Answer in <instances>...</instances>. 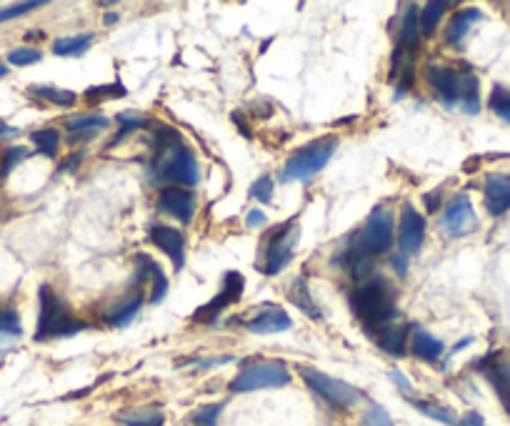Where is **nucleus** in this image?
<instances>
[{
	"mask_svg": "<svg viewBox=\"0 0 510 426\" xmlns=\"http://www.w3.org/2000/svg\"><path fill=\"white\" fill-rule=\"evenodd\" d=\"M353 314L358 316L368 331H383L398 319V306H395V294L385 279H373L363 284L358 291H353Z\"/></svg>",
	"mask_w": 510,
	"mask_h": 426,
	"instance_id": "1",
	"label": "nucleus"
},
{
	"mask_svg": "<svg viewBox=\"0 0 510 426\" xmlns=\"http://www.w3.org/2000/svg\"><path fill=\"white\" fill-rule=\"evenodd\" d=\"M428 83L445 108H463L468 116L480 111V83L473 73H458L445 66H430Z\"/></svg>",
	"mask_w": 510,
	"mask_h": 426,
	"instance_id": "2",
	"label": "nucleus"
},
{
	"mask_svg": "<svg viewBox=\"0 0 510 426\" xmlns=\"http://www.w3.org/2000/svg\"><path fill=\"white\" fill-rule=\"evenodd\" d=\"M88 324L70 316L68 306L63 304L58 294L50 286H40V316L35 339H48V336H75L78 331H85Z\"/></svg>",
	"mask_w": 510,
	"mask_h": 426,
	"instance_id": "3",
	"label": "nucleus"
},
{
	"mask_svg": "<svg viewBox=\"0 0 510 426\" xmlns=\"http://www.w3.org/2000/svg\"><path fill=\"white\" fill-rule=\"evenodd\" d=\"M335 148H338V141H335V138H318V141L308 143L305 148L293 153L288 161H285L283 173H280V181H313V178L328 166Z\"/></svg>",
	"mask_w": 510,
	"mask_h": 426,
	"instance_id": "4",
	"label": "nucleus"
},
{
	"mask_svg": "<svg viewBox=\"0 0 510 426\" xmlns=\"http://www.w3.org/2000/svg\"><path fill=\"white\" fill-rule=\"evenodd\" d=\"M395 238V226H393V211L385 206H378L375 211L365 218V224L360 226V231L353 236V248L365 259L385 254L393 246Z\"/></svg>",
	"mask_w": 510,
	"mask_h": 426,
	"instance_id": "5",
	"label": "nucleus"
},
{
	"mask_svg": "<svg viewBox=\"0 0 510 426\" xmlns=\"http://www.w3.org/2000/svg\"><path fill=\"white\" fill-rule=\"evenodd\" d=\"M290 384V371L280 361H258V364L245 366L233 381L230 391L233 394H248L260 389H280Z\"/></svg>",
	"mask_w": 510,
	"mask_h": 426,
	"instance_id": "6",
	"label": "nucleus"
},
{
	"mask_svg": "<svg viewBox=\"0 0 510 426\" xmlns=\"http://www.w3.org/2000/svg\"><path fill=\"white\" fill-rule=\"evenodd\" d=\"M300 376L308 384L310 391H315L328 404L340 406V409H350V406H355L360 401V391L355 386H350L348 381L333 379V376L323 374L318 369H308V366L300 369Z\"/></svg>",
	"mask_w": 510,
	"mask_h": 426,
	"instance_id": "7",
	"label": "nucleus"
},
{
	"mask_svg": "<svg viewBox=\"0 0 510 426\" xmlns=\"http://www.w3.org/2000/svg\"><path fill=\"white\" fill-rule=\"evenodd\" d=\"M238 324L250 331V334H260V336H268V334H280V331H288L293 321H290V316L275 304H260L255 309H250L245 311L243 319H238Z\"/></svg>",
	"mask_w": 510,
	"mask_h": 426,
	"instance_id": "8",
	"label": "nucleus"
},
{
	"mask_svg": "<svg viewBox=\"0 0 510 426\" xmlns=\"http://www.w3.org/2000/svg\"><path fill=\"white\" fill-rule=\"evenodd\" d=\"M295 246H298V226L290 221L270 238L268 251H265V266H263L265 276L280 274L290 264Z\"/></svg>",
	"mask_w": 510,
	"mask_h": 426,
	"instance_id": "9",
	"label": "nucleus"
},
{
	"mask_svg": "<svg viewBox=\"0 0 510 426\" xmlns=\"http://www.w3.org/2000/svg\"><path fill=\"white\" fill-rule=\"evenodd\" d=\"M475 226H478L475 208H473L468 196L460 193V196H455V198L445 206V211H443V228H445L448 236H453V238H463V236L473 234Z\"/></svg>",
	"mask_w": 510,
	"mask_h": 426,
	"instance_id": "10",
	"label": "nucleus"
},
{
	"mask_svg": "<svg viewBox=\"0 0 510 426\" xmlns=\"http://www.w3.org/2000/svg\"><path fill=\"white\" fill-rule=\"evenodd\" d=\"M423 241H425V218H423V213L415 211L413 203H405L403 211H400L398 254L410 259L423 246Z\"/></svg>",
	"mask_w": 510,
	"mask_h": 426,
	"instance_id": "11",
	"label": "nucleus"
},
{
	"mask_svg": "<svg viewBox=\"0 0 510 426\" xmlns=\"http://www.w3.org/2000/svg\"><path fill=\"white\" fill-rule=\"evenodd\" d=\"M243 289H245V279H243L238 271H228V274H225V281H223V289H220V294L215 296L213 301H208L205 306H200L198 311L193 314V319H195V321H213L223 309L238 304L240 296H243Z\"/></svg>",
	"mask_w": 510,
	"mask_h": 426,
	"instance_id": "12",
	"label": "nucleus"
},
{
	"mask_svg": "<svg viewBox=\"0 0 510 426\" xmlns=\"http://www.w3.org/2000/svg\"><path fill=\"white\" fill-rule=\"evenodd\" d=\"M158 208L165 216H173L180 224H190L193 216H195V193L188 188H175L170 186L165 191L160 193Z\"/></svg>",
	"mask_w": 510,
	"mask_h": 426,
	"instance_id": "13",
	"label": "nucleus"
},
{
	"mask_svg": "<svg viewBox=\"0 0 510 426\" xmlns=\"http://www.w3.org/2000/svg\"><path fill=\"white\" fill-rule=\"evenodd\" d=\"M475 369L485 374V379L493 384L495 394L500 396V401L510 414V366L505 361H500V351H490L485 359H480Z\"/></svg>",
	"mask_w": 510,
	"mask_h": 426,
	"instance_id": "14",
	"label": "nucleus"
},
{
	"mask_svg": "<svg viewBox=\"0 0 510 426\" xmlns=\"http://www.w3.org/2000/svg\"><path fill=\"white\" fill-rule=\"evenodd\" d=\"M148 241L155 244V248H160L163 254L168 256L175 269H183V261H185V238H183L178 228L155 224L148 231Z\"/></svg>",
	"mask_w": 510,
	"mask_h": 426,
	"instance_id": "15",
	"label": "nucleus"
},
{
	"mask_svg": "<svg viewBox=\"0 0 510 426\" xmlns=\"http://www.w3.org/2000/svg\"><path fill=\"white\" fill-rule=\"evenodd\" d=\"M483 201L490 216L510 211V173H490L483 186Z\"/></svg>",
	"mask_w": 510,
	"mask_h": 426,
	"instance_id": "16",
	"label": "nucleus"
},
{
	"mask_svg": "<svg viewBox=\"0 0 510 426\" xmlns=\"http://www.w3.org/2000/svg\"><path fill=\"white\" fill-rule=\"evenodd\" d=\"M378 346L390 356H405V341H408V326L405 324H390L383 331L375 334Z\"/></svg>",
	"mask_w": 510,
	"mask_h": 426,
	"instance_id": "17",
	"label": "nucleus"
},
{
	"mask_svg": "<svg viewBox=\"0 0 510 426\" xmlns=\"http://www.w3.org/2000/svg\"><path fill=\"white\" fill-rule=\"evenodd\" d=\"M483 18V13L478 8H465V11H458L453 15V21H450L448 31H445V38H448L450 46H460L463 38L468 36L470 25L473 23H478Z\"/></svg>",
	"mask_w": 510,
	"mask_h": 426,
	"instance_id": "18",
	"label": "nucleus"
},
{
	"mask_svg": "<svg viewBox=\"0 0 510 426\" xmlns=\"http://www.w3.org/2000/svg\"><path fill=\"white\" fill-rule=\"evenodd\" d=\"M410 349H413V354L418 356V359L430 361V364H435L440 356H443V344H440L435 336L423 331V329H415V334L410 339Z\"/></svg>",
	"mask_w": 510,
	"mask_h": 426,
	"instance_id": "19",
	"label": "nucleus"
},
{
	"mask_svg": "<svg viewBox=\"0 0 510 426\" xmlns=\"http://www.w3.org/2000/svg\"><path fill=\"white\" fill-rule=\"evenodd\" d=\"M95 41L93 33H80V36H70V38H58L53 43V53L60 58H78L90 51V46Z\"/></svg>",
	"mask_w": 510,
	"mask_h": 426,
	"instance_id": "20",
	"label": "nucleus"
},
{
	"mask_svg": "<svg viewBox=\"0 0 510 426\" xmlns=\"http://www.w3.org/2000/svg\"><path fill=\"white\" fill-rule=\"evenodd\" d=\"M110 121L105 116H100V113H88V116H78V118H70L68 121V128L73 131V141H80V138H90L95 131H103V128H108Z\"/></svg>",
	"mask_w": 510,
	"mask_h": 426,
	"instance_id": "21",
	"label": "nucleus"
},
{
	"mask_svg": "<svg viewBox=\"0 0 510 426\" xmlns=\"http://www.w3.org/2000/svg\"><path fill=\"white\" fill-rule=\"evenodd\" d=\"M138 264L145 269L150 284H153V296H150V301H153V304H160V301L165 299V294H168V279H165L163 269H160V266L155 264L150 256L138 254Z\"/></svg>",
	"mask_w": 510,
	"mask_h": 426,
	"instance_id": "22",
	"label": "nucleus"
},
{
	"mask_svg": "<svg viewBox=\"0 0 510 426\" xmlns=\"http://www.w3.org/2000/svg\"><path fill=\"white\" fill-rule=\"evenodd\" d=\"M290 301L298 306L300 311L310 319H320V309L318 304H313V296H310L308 281L305 279H295V284L290 286Z\"/></svg>",
	"mask_w": 510,
	"mask_h": 426,
	"instance_id": "23",
	"label": "nucleus"
},
{
	"mask_svg": "<svg viewBox=\"0 0 510 426\" xmlns=\"http://www.w3.org/2000/svg\"><path fill=\"white\" fill-rule=\"evenodd\" d=\"M418 38H420V15L418 8H410L403 18V25H400V48L405 51H415L418 48Z\"/></svg>",
	"mask_w": 510,
	"mask_h": 426,
	"instance_id": "24",
	"label": "nucleus"
},
{
	"mask_svg": "<svg viewBox=\"0 0 510 426\" xmlns=\"http://www.w3.org/2000/svg\"><path fill=\"white\" fill-rule=\"evenodd\" d=\"M30 93L43 98V101L53 103V106H60V108H70V106H75V101H78L75 93L65 91V88H55V86H33Z\"/></svg>",
	"mask_w": 510,
	"mask_h": 426,
	"instance_id": "25",
	"label": "nucleus"
},
{
	"mask_svg": "<svg viewBox=\"0 0 510 426\" xmlns=\"http://www.w3.org/2000/svg\"><path fill=\"white\" fill-rule=\"evenodd\" d=\"M445 11H448V3H443V0H438V3H435V0L425 3V5H423V13H420V36H433Z\"/></svg>",
	"mask_w": 510,
	"mask_h": 426,
	"instance_id": "26",
	"label": "nucleus"
},
{
	"mask_svg": "<svg viewBox=\"0 0 510 426\" xmlns=\"http://www.w3.org/2000/svg\"><path fill=\"white\" fill-rule=\"evenodd\" d=\"M118 421L123 426H163L165 424V416L158 409H138V411L120 414Z\"/></svg>",
	"mask_w": 510,
	"mask_h": 426,
	"instance_id": "27",
	"label": "nucleus"
},
{
	"mask_svg": "<svg viewBox=\"0 0 510 426\" xmlns=\"http://www.w3.org/2000/svg\"><path fill=\"white\" fill-rule=\"evenodd\" d=\"M410 404L415 406L418 411H423L425 416H430V419L440 421V424H448V426L458 424V416L453 414L450 409H445V406L433 404V401H418V399H410Z\"/></svg>",
	"mask_w": 510,
	"mask_h": 426,
	"instance_id": "28",
	"label": "nucleus"
},
{
	"mask_svg": "<svg viewBox=\"0 0 510 426\" xmlns=\"http://www.w3.org/2000/svg\"><path fill=\"white\" fill-rule=\"evenodd\" d=\"M140 306H143V296H140L138 291H135V296L130 299L128 304H123V306H120V309H115V311H113V314L108 316L110 324L118 326V329H123V326H128L130 321L135 319V314H138V311H140Z\"/></svg>",
	"mask_w": 510,
	"mask_h": 426,
	"instance_id": "29",
	"label": "nucleus"
},
{
	"mask_svg": "<svg viewBox=\"0 0 510 426\" xmlns=\"http://www.w3.org/2000/svg\"><path fill=\"white\" fill-rule=\"evenodd\" d=\"M33 143H35V148H38V153H43V156H55V151H58V143H60V133L55 131V128H43V131H35L33 136Z\"/></svg>",
	"mask_w": 510,
	"mask_h": 426,
	"instance_id": "30",
	"label": "nucleus"
},
{
	"mask_svg": "<svg viewBox=\"0 0 510 426\" xmlns=\"http://www.w3.org/2000/svg\"><path fill=\"white\" fill-rule=\"evenodd\" d=\"M490 111L495 113V116H500L503 121L510 123V91H505V88H500V86H495L493 88V93H490Z\"/></svg>",
	"mask_w": 510,
	"mask_h": 426,
	"instance_id": "31",
	"label": "nucleus"
},
{
	"mask_svg": "<svg viewBox=\"0 0 510 426\" xmlns=\"http://www.w3.org/2000/svg\"><path fill=\"white\" fill-rule=\"evenodd\" d=\"M128 96V91L120 86V83H108V86H93L85 91V98L88 101H100V98H123Z\"/></svg>",
	"mask_w": 510,
	"mask_h": 426,
	"instance_id": "32",
	"label": "nucleus"
},
{
	"mask_svg": "<svg viewBox=\"0 0 510 426\" xmlns=\"http://www.w3.org/2000/svg\"><path fill=\"white\" fill-rule=\"evenodd\" d=\"M220 411H223V404L200 406L198 411L190 416V421H193L195 426H215V424H218Z\"/></svg>",
	"mask_w": 510,
	"mask_h": 426,
	"instance_id": "33",
	"label": "nucleus"
},
{
	"mask_svg": "<svg viewBox=\"0 0 510 426\" xmlns=\"http://www.w3.org/2000/svg\"><path fill=\"white\" fill-rule=\"evenodd\" d=\"M43 58V53L38 48H15V51L8 53L10 66H18V68H25V66H33Z\"/></svg>",
	"mask_w": 510,
	"mask_h": 426,
	"instance_id": "34",
	"label": "nucleus"
},
{
	"mask_svg": "<svg viewBox=\"0 0 510 426\" xmlns=\"http://www.w3.org/2000/svg\"><path fill=\"white\" fill-rule=\"evenodd\" d=\"M43 5H45L43 0H28V3H18V5L3 8V11H0V23L20 18V15H25V13H30V11H38V8H43Z\"/></svg>",
	"mask_w": 510,
	"mask_h": 426,
	"instance_id": "35",
	"label": "nucleus"
},
{
	"mask_svg": "<svg viewBox=\"0 0 510 426\" xmlns=\"http://www.w3.org/2000/svg\"><path fill=\"white\" fill-rule=\"evenodd\" d=\"M360 426H395V424H393V419H390V414L383 409V406L373 404L368 411L363 414Z\"/></svg>",
	"mask_w": 510,
	"mask_h": 426,
	"instance_id": "36",
	"label": "nucleus"
},
{
	"mask_svg": "<svg viewBox=\"0 0 510 426\" xmlns=\"http://www.w3.org/2000/svg\"><path fill=\"white\" fill-rule=\"evenodd\" d=\"M250 196L258 198L260 203L273 201V178L270 176H260L258 181L250 186Z\"/></svg>",
	"mask_w": 510,
	"mask_h": 426,
	"instance_id": "37",
	"label": "nucleus"
},
{
	"mask_svg": "<svg viewBox=\"0 0 510 426\" xmlns=\"http://www.w3.org/2000/svg\"><path fill=\"white\" fill-rule=\"evenodd\" d=\"M0 334H20V321L15 311H0Z\"/></svg>",
	"mask_w": 510,
	"mask_h": 426,
	"instance_id": "38",
	"label": "nucleus"
},
{
	"mask_svg": "<svg viewBox=\"0 0 510 426\" xmlns=\"http://www.w3.org/2000/svg\"><path fill=\"white\" fill-rule=\"evenodd\" d=\"M28 156V151L25 148H10L8 153H5V161H3V171H0V176H8L15 166H18L23 158Z\"/></svg>",
	"mask_w": 510,
	"mask_h": 426,
	"instance_id": "39",
	"label": "nucleus"
},
{
	"mask_svg": "<svg viewBox=\"0 0 510 426\" xmlns=\"http://www.w3.org/2000/svg\"><path fill=\"white\" fill-rule=\"evenodd\" d=\"M245 224H248V228H260V226H265V213L250 211L248 218H245Z\"/></svg>",
	"mask_w": 510,
	"mask_h": 426,
	"instance_id": "40",
	"label": "nucleus"
},
{
	"mask_svg": "<svg viewBox=\"0 0 510 426\" xmlns=\"http://www.w3.org/2000/svg\"><path fill=\"white\" fill-rule=\"evenodd\" d=\"M458 426H485V421H483V416H480V414L470 411V414H465L463 419H460Z\"/></svg>",
	"mask_w": 510,
	"mask_h": 426,
	"instance_id": "41",
	"label": "nucleus"
},
{
	"mask_svg": "<svg viewBox=\"0 0 510 426\" xmlns=\"http://www.w3.org/2000/svg\"><path fill=\"white\" fill-rule=\"evenodd\" d=\"M393 266H395V271H398V274L403 276V274H405V271H408V259H405V256L395 254V256H393Z\"/></svg>",
	"mask_w": 510,
	"mask_h": 426,
	"instance_id": "42",
	"label": "nucleus"
},
{
	"mask_svg": "<svg viewBox=\"0 0 510 426\" xmlns=\"http://www.w3.org/2000/svg\"><path fill=\"white\" fill-rule=\"evenodd\" d=\"M438 201H440L438 191L425 193V208H428L430 213H433V211H435V208H438Z\"/></svg>",
	"mask_w": 510,
	"mask_h": 426,
	"instance_id": "43",
	"label": "nucleus"
},
{
	"mask_svg": "<svg viewBox=\"0 0 510 426\" xmlns=\"http://www.w3.org/2000/svg\"><path fill=\"white\" fill-rule=\"evenodd\" d=\"M390 379H393V381H395V384H398L400 389H403V391H410L408 379H405V376L400 374V371H395V369H393V371H390Z\"/></svg>",
	"mask_w": 510,
	"mask_h": 426,
	"instance_id": "44",
	"label": "nucleus"
},
{
	"mask_svg": "<svg viewBox=\"0 0 510 426\" xmlns=\"http://www.w3.org/2000/svg\"><path fill=\"white\" fill-rule=\"evenodd\" d=\"M115 21H118V13H108V15H105V23H108V25Z\"/></svg>",
	"mask_w": 510,
	"mask_h": 426,
	"instance_id": "45",
	"label": "nucleus"
},
{
	"mask_svg": "<svg viewBox=\"0 0 510 426\" xmlns=\"http://www.w3.org/2000/svg\"><path fill=\"white\" fill-rule=\"evenodd\" d=\"M5 73H8V68H5V63L0 61V78H5Z\"/></svg>",
	"mask_w": 510,
	"mask_h": 426,
	"instance_id": "46",
	"label": "nucleus"
}]
</instances>
